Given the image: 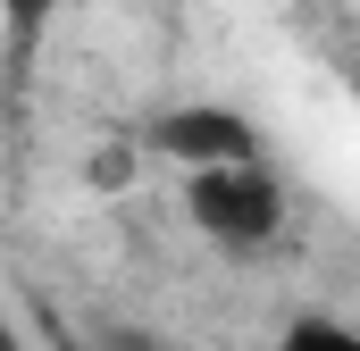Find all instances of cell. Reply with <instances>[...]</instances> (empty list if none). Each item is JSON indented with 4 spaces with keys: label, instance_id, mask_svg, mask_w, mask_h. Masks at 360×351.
<instances>
[{
    "label": "cell",
    "instance_id": "cell-1",
    "mask_svg": "<svg viewBox=\"0 0 360 351\" xmlns=\"http://www.w3.org/2000/svg\"><path fill=\"white\" fill-rule=\"evenodd\" d=\"M184 218H193V234L210 243V251H226V260H260L285 243V226H293V201H285V184L276 168H210V176H184Z\"/></svg>",
    "mask_w": 360,
    "mask_h": 351
},
{
    "label": "cell",
    "instance_id": "cell-2",
    "mask_svg": "<svg viewBox=\"0 0 360 351\" xmlns=\"http://www.w3.org/2000/svg\"><path fill=\"white\" fill-rule=\"evenodd\" d=\"M143 151H151V159H168L176 176L260 168V159H269L260 126H252L243 109H226V100H176V109H160V117L143 126Z\"/></svg>",
    "mask_w": 360,
    "mask_h": 351
},
{
    "label": "cell",
    "instance_id": "cell-3",
    "mask_svg": "<svg viewBox=\"0 0 360 351\" xmlns=\"http://www.w3.org/2000/svg\"><path fill=\"white\" fill-rule=\"evenodd\" d=\"M276 351H360V326L335 318V310H293L285 335H276Z\"/></svg>",
    "mask_w": 360,
    "mask_h": 351
},
{
    "label": "cell",
    "instance_id": "cell-4",
    "mask_svg": "<svg viewBox=\"0 0 360 351\" xmlns=\"http://www.w3.org/2000/svg\"><path fill=\"white\" fill-rule=\"evenodd\" d=\"M101 351H176V343H160L151 326H101Z\"/></svg>",
    "mask_w": 360,
    "mask_h": 351
},
{
    "label": "cell",
    "instance_id": "cell-5",
    "mask_svg": "<svg viewBox=\"0 0 360 351\" xmlns=\"http://www.w3.org/2000/svg\"><path fill=\"white\" fill-rule=\"evenodd\" d=\"M17 8H34V0H17Z\"/></svg>",
    "mask_w": 360,
    "mask_h": 351
}]
</instances>
